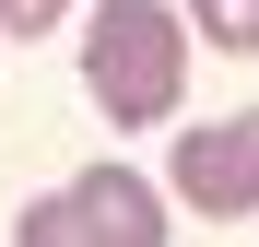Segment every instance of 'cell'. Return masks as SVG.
<instances>
[{
  "label": "cell",
  "instance_id": "1",
  "mask_svg": "<svg viewBox=\"0 0 259 247\" xmlns=\"http://www.w3.org/2000/svg\"><path fill=\"white\" fill-rule=\"evenodd\" d=\"M82 94H95L118 130L177 118V94H189V24L165 12V0H106V12L82 24Z\"/></svg>",
  "mask_w": 259,
  "mask_h": 247
},
{
  "label": "cell",
  "instance_id": "2",
  "mask_svg": "<svg viewBox=\"0 0 259 247\" xmlns=\"http://www.w3.org/2000/svg\"><path fill=\"white\" fill-rule=\"evenodd\" d=\"M12 235H24V247H95V235H118V247H165V212H153V188H142V177L95 165L82 188L35 200V212H24Z\"/></svg>",
  "mask_w": 259,
  "mask_h": 247
},
{
  "label": "cell",
  "instance_id": "3",
  "mask_svg": "<svg viewBox=\"0 0 259 247\" xmlns=\"http://www.w3.org/2000/svg\"><path fill=\"white\" fill-rule=\"evenodd\" d=\"M177 200L200 224H247L259 200H247V141H236V118H212V130H177Z\"/></svg>",
  "mask_w": 259,
  "mask_h": 247
},
{
  "label": "cell",
  "instance_id": "4",
  "mask_svg": "<svg viewBox=\"0 0 259 247\" xmlns=\"http://www.w3.org/2000/svg\"><path fill=\"white\" fill-rule=\"evenodd\" d=\"M189 24H200L224 59H247V47H259V0H189Z\"/></svg>",
  "mask_w": 259,
  "mask_h": 247
},
{
  "label": "cell",
  "instance_id": "5",
  "mask_svg": "<svg viewBox=\"0 0 259 247\" xmlns=\"http://www.w3.org/2000/svg\"><path fill=\"white\" fill-rule=\"evenodd\" d=\"M59 12H71V0H0V35H12V47H24V35H48Z\"/></svg>",
  "mask_w": 259,
  "mask_h": 247
},
{
  "label": "cell",
  "instance_id": "6",
  "mask_svg": "<svg viewBox=\"0 0 259 247\" xmlns=\"http://www.w3.org/2000/svg\"><path fill=\"white\" fill-rule=\"evenodd\" d=\"M236 141H247V200H259V106L236 118Z\"/></svg>",
  "mask_w": 259,
  "mask_h": 247
}]
</instances>
